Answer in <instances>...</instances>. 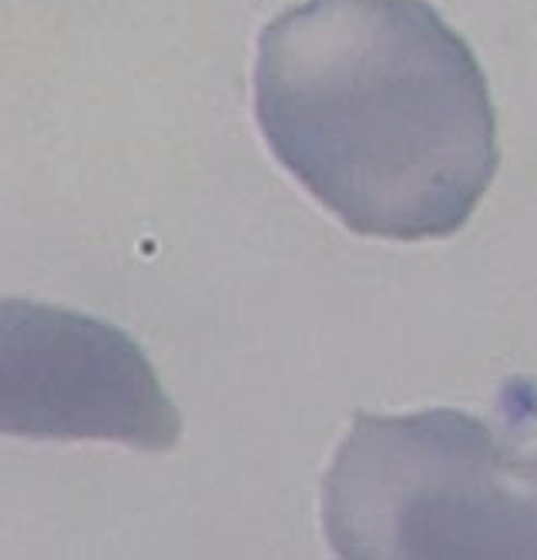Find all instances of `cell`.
<instances>
[{
	"mask_svg": "<svg viewBox=\"0 0 537 560\" xmlns=\"http://www.w3.org/2000/svg\"><path fill=\"white\" fill-rule=\"evenodd\" d=\"M256 121L357 235L447 238L491 188L498 115L470 44L427 0H306L262 27Z\"/></svg>",
	"mask_w": 537,
	"mask_h": 560,
	"instance_id": "1",
	"label": "cell"
},
{
	"mask_svg": "<svg viewBox=\"0 0 537 560\" xmlns=\"http://www.w3.org/2000/svg\"><path fill=\"white\" fill-rule=\"evenodd\" d=\"M323 527L350 560H537V440L460 410L357 413Z\"/></svg>",
	"mask_w": 537,
	"mask_h": 560,
	"instance_id": "2",
	"label": "cell"
},
{
	"mask_svg": "<svg viewBox=\"0 0 537 560\" xmlns=\"http://www.w3.org/2000/svg\"><path fill=\"white\" fill-rule=\"evenodd\" d=\"M0 433L165 453L182 413L128 332L11 295L0 302Z\"/></svg>",
	"mask_w": 537,
	"mask_h": 560,
	"instance_id": "3",
	"label": "cell"
}]
</instances>
